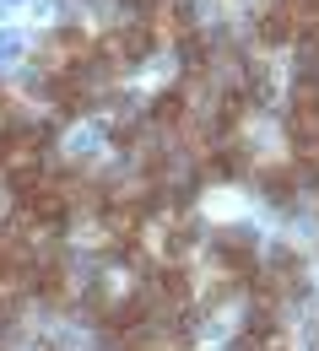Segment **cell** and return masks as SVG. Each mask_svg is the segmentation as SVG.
<instances>
[{"label": "cell", "mask_w": 319, "mask_h": 351, "mask_svg": "<svg viewBox=\"0 0 319 351\" xmlns=\"http://www.w3.org/2000/svg\"><path fill=\"white\" fill-rule=\"evenodd\" d=\"M114 87L103 71H38V92L60 119H82L103 103V92Z\"/></svg>", "instance_id": "obj_1"}, {"label": "cell", "mask_w": 319, "mask_h": 351, "mask_svg": "<svg viewBox=\"0 0 319 351\" xmlns=\"http://www.w3.org/2000/svg\"><path fill=\"white\" fill-rule=\"evenodd\" d=\"M211 260H217V270L233 292H249L255 276H260V243L244 227H222V232H211Z\"/></svg>", "instance_id": "obj_2"}, {"label": "cell", "mask_w": 319, "mask_h": 351, "mask_svg": "<svg viewBox=\"0 0 319 351\" xmlns=\"http://www.w3.org/2000/svg\"><path fill=\"white\" fill-rule=\"evenodd\" d=\"M298 38V27H292V16L276 5V0H265L260 11H255V44L260 49H287Z\"/></svg>", "instance_id": "obj_3"}, {"label": "cell", "mask_w": 319, "mask_h": 351, "mask_svg": "<svg viewBox=\"0 0 319 351\" xmlns=\"http://www.w3.org/2000/svg\"><path fill=\"white\" fill-rule=\"evenodd\" d=\"M255 184L271 195L276 206H292V200L303 195V173H298L292 162H281V168H255Z\"/></svg>", "instance_id": "obj_4"}]
</instances>
